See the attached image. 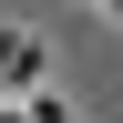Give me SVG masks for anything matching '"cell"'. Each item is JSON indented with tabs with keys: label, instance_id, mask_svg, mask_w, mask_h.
Instances as JSON below:
<instances>
[{
	"label": "cell",
	"instance_id": "6da1fadb",
	"mask_svg": "<svg viewBox=\"0 0 123 123\" xmlns=\"http://www.w3.org/2000/svg\"><path fill=\"white\" fill-rule=\"evenodd\" d=\"M41 82V41L31 31H0V92H31Z\"/></svg>",
	"mask_w": 123,
	"mask_h": 123
},
{
	"label": "cell",
	"instance_id": "7a4b0ae2",
	"mask_svg": "<svg viewBox=\"0 0 123 123\" xmlns=\"http://www.w3.org/2000/svg\"><path fill=\"white\" fill-rule=\"evenodd\" d=\"M103 10H123V0H103Z\"/></svg>",
	"mask_w": 123,
	"mask_h": 123
}]
</instances>
